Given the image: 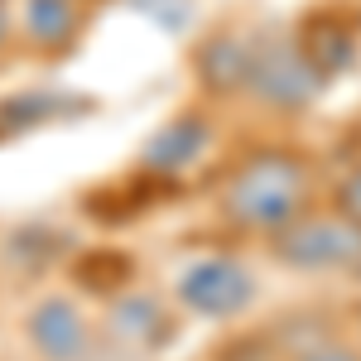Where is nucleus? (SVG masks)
<instances>
[{
	"label": "nucleus",
	"instance_id": "nucleus-1",
	"mask_svg": "<svg viewBox=\"0 0 361 361\" xmlns=\"http://www.w3.org/2000/svg\"><path fill=\"white\" fill-rule=\"evenodd\" d=\"M313 169L294 149H255L222 183V212L246 231H279L308 207Z\"/></svg>",
	"mask_w": 361,
	"mask_h": 361
},
{
	"label": "nucleus",
	"instance_id": "nucleus-2",
	"mask_svg": "<svg viewBox=\"0 0 361 361\" xmlns=\"http://www.w3.org/2000/svg\"><path fill=\"white\" fill-rule=\"evenodd\" d=\"M270 250L279 265L299 270V275H342L357 270L361 275V222L347 212H299L294 222L270 231Z\"/></svg>",
	"mask_w": 361,
	"mask_h": 361
},
{
	"label": "nucleus",
	"instance_id": "nucleus-3",
	"mask_svg": "<svg viewBox=\"0 0 361 361\" xmlns=\"http://www.w3.org/2000/svg\"><path fill=\"white\" fill-rule=\"evenodd\" d=\"M246 92L260 97L265 106H279V111H304L323 92V68L308 58L299 39H270V44L250 49Z\"/></svg>",
	"mask_w": 361,
	"mask_h": 361
},
{
	"label": "nucleus",
	"instance_id": "nucleus-4",
	"mask_svg": "<svg viewBox=\"0 0 361 361\" xmlns=\"http://www.w3.org/2000/svg\"><path fill=\"white\" fill-rule=\"evenodd\" d=\"M178 304L188 308L193 318L207 323H226L236 313H246L255 304V275L236 255H202L178 275Z\"/></svg>",
	"mask_w": 361,
	"mask_h": 361
},
{
	"label": "nucleus",
	"instance_id": "nucleus-5",
	"mask_svg": "<svg viewBox=\"0 0 361 361\" xmlns=\"http://www.w3.org/2000/svg\"><path fill=\"white\" fill-rule=\"evenodd\" d=\"M102 328H106V342H111V347L130 352V357H154V352H164L169 342L178 337V318H173L154 294L121 289V294L106 299Z\"/></svg>",
	"mask_w": 361,
	"mask_h": 361
},
{
	"label": "nucleus",
	"instance_id": "nucleus-6",
	"mask_svg": "<svg viewBox=\"0 0 361 361\" xmlns=\"http://www.w3.org/2000/svg\"><path fill=\"white\" fill-rule=\"evenodd\" d=\"M29 347L39 352L44 361H87L92 352V323L82 318V308L63 294H49L29 308L25 318Z\"/></svg>",
	"mask_w": 361,
	"mask_h": 361
},
{
	"label": "nucleus",
	"instance_id": "nucleus-7",
	"mask_svg": "<svg viewBox=\"0 0 361 361\" xmlns=\"http://www.w3.org/2000/svg\"><path fill=\"white\" fill-rule=\"evenodd\" d=\"M212 145V121L207 116H173L164 130H154L149 145L140 149V169L145 173H178L188 169Z\"/></svg>",
	"mask_w": 361,
	"mask_h": 361
},
{
	"label": "nucleus",
	"instance_id": "nucleus-8",
	"mask_svg": "<svg viewBox=\"0 0 361 361\" xmlns=\"http://www.w3.org/2000/svg\"><path fill=\"white\" fill-rule=\"evenodd\" d=\"M82 29L78 0H25L20 5V34L44 54H63Z\"/></svg>",
	"mask_w": 361,
	"mask_h": 361
},
{
	"label": "nucleus",
	"instance_id": "nucleus-9",
	"mask_svg": "<svg viewBox=\"0 0 361 361\" xmlns=\"http://www.w3.org/2000/svg\"><path fill=\"white\" fill-rule=\"evenodd\" d=\"M250 78V44L236 34H212L202 49H197V82L217 97L241 92Z\"/></svg>",
	"mask_w": 361,
	"mask_h": 361
},
{
	"label": "nucleus",
	"instance_id": "nucleus-10",
	"mask_svg": "<svg viewBox=\"0 0 361 361\" xmlns=\"http://www.w3.org/2000/svg\"><path fill=\"white\" fill-rule=\"evenodd\" d=\"M78 275H82V284L92 289V294L111 299V294H121V289L130 284L135 260H130V255H121V250H97V255H87V265L78 270Z\"/></svg>",
	"mask_w": 361,
	"mask_h": 361
},
{
	"label": "nucleus",
	"instance_id": "nucleus-11",
	"mask_svg": "<svg viewBox=\"0 0 361 361\" xmlns=\"http://www.w3.org/2000/svg\"><path fill=\"white\" fill-rule=\"evenodd\" d=\"M337 212H347L352 222H361V159L347 169L342 183H337Z\"/></svg>",
	"mask_w": 361,
	"mask_h": 361
},
{
	"label": "nucleus",
	"instance_id": "nucleus-12",
	"mask_svg": "<svg viewBox=\"0 0 361 361\" xmlns=\"http://www.w3.org/2000/svg\"><path fill=\"white\" fill-rule=\"evenodd\" d=\"M294 361H361V352H352V347H342V342H318V347H308V352H299Z\"/></svg>",
	"mask_w": 361,
	"mask_h": 361
},
{
	"label": "nucleus",
	"instance_id": "nucleus-13",
	"mask_svg": "<svg viewBox=\"0 0 361 361\" xmlns=\"http://www.w3.org/2000/svg\"><path fill=\"white\" fill-rule=\"evenodd\" d=\"M5 34H10V20H5V15H0V44H5Z\"/></svg>",
	"mask_w": 361,
	"mask_h": 361
}]
</instances>
